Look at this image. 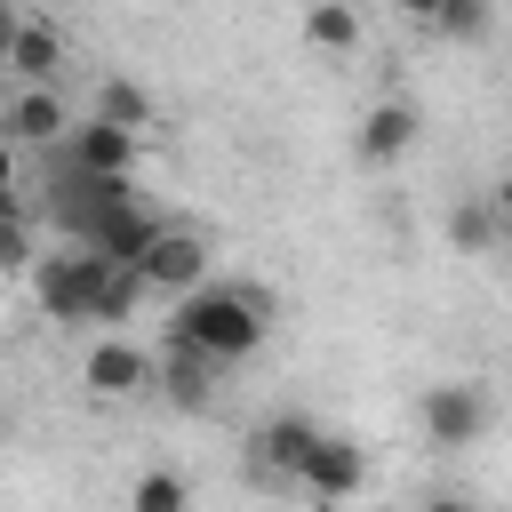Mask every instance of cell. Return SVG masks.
<instances>
[{
  "instance_id": "cell-1",
  "label": "cell",
  "mask_w": 512,
  "mask_h": 512,
  "mask_svg": "<svg viewBox=\"0 0 512 512\" xmlns=\"http://www.w3.org/2000/svg\"><path fill=\"white\" fill-rule=\"evenodd\" d=\"M272 304L256 296V288H184L176 296V336L184 344H200L208 360H248L256 344H264V320Z\"/></svg>"
},
{
  "instance_id": "cell-2",
  "label": "cell",
  "mask_w": 512,
  "mask_h": 512,
  "mask_svg": "<svg viewBox=\"0 0 512 512\" xmlns=\"http://www.w3.org/2000/svg\"><path fill=\"white\" fill-rule=\"evenodd\" d=\"M104 280H112V256H96V248L80 240L72 256H48V264L32 272V296H40V312H56V320H96Z\"/></svg>"
},
{
  "instance_id": "cell-3",
  "label": "cell",
  "mask_w": 512,
  "mask_h": 512,
  "mask_svg": "<svg viewBox=\"0 0 512 512\" xmlns=\"http://www.w3.org/2000/svg\"><path fill=\"white\" fill-rule=\"evenodd\" d=\"M152 232H160V224H152V208H144L136 192H120V200H104L72 240H88V248H96V256H112V264H136V256L152 248Z\"/></svg>"
},
{
  "instance_id": "cell-4",
  "label": "cell",
  "mask_w": 512,
  "mask_h": 512,
  "mask_svg": "<svg viewBox=\"0 0 512 512\" xmlns=\"http://www.w3.org/2000/svg\"><path fill=\"white\" fill-rule=\"evenodd\" d=\"M488 392L480 384H432L424 392V432H432V448H472L480 432H488Z\"/></svg>"
},
{
  "instance_id": "cell-5",
  "label": "cell",
  "mask_w": 512,
  "mask_h": 512,
  "mask_svg": "<svg viewBox=\"0 0 512 512\" xmlns=\"http://www.w3.org/2000/svg\"><path fill=\"white\" fill-rule=\"evenodd\" d=\"M64 160H80V168H96V176H136V128L128 120H72V136H64Z\"/></svg>"
},
{
  "instance_id": "cell-6",
  "label": "cell",
  "mask_w": 512,
  "mask_h": 512,
  "mask_svg": "<svg viewBox=\"0 0 512 512\" xmlns=\"http://www.w3.org/2000/svg\"><path fill=\"white\" fill-rule=\"evenodd\" d=\"M136 264H144V280H152L160 296H184V288H200V272H208V240H200V232H168V224H160V232H152V248H144Z\"/></svg>"
},
{
  "instance_id": "cell-7",
  "label": "cell",
  "mask_w": 512,
  "mask_h": 512,
  "mask_svg": "<svg viewBox=\"0 0 512 512\" xmlns=\"http://www.w3.org/2000/svg\"><path fill=\"white\" fill-rule=\"evenodd\" d=\"M80 376H88V392H96V400H136L144 384H160V368H152L128 336H104V344L88 352V368H80Z\"/></svg>"
},
{
  "instance_id": "cell-8",
  "label": "cell",
  "mask_w": 512,
  "mask_h": 512,
  "mask_svg": "<svg viewBox=\"0 0 512 512\" xmlns=\"http://www.w3.org/2000/svg\"><path fill=\"white\" fill-rule=\"evenodd\" d=\"M296 488H304V496H320V504H336V496H360V488H368V456H360L352 440H328V432H320V448L304 456Z\"/></svg>"
},
{
  "instance_id": "cell-9",
  "label": "cell",
  "mask_w": 512,
  "mask_h": 512,
  "mask_svg": "<svg viewBox=\"0 0 512 512\" xmlns=\"http://www.w3.org/2000/svg\"><path fill=\"white\" fill-rule=\"evenodd\" d=\"M0 128H8V144H56V136H72V112H64V96H56L48 80H32V88L0 112Z\"/></svg>"
},
{
  "instance_id": "cell-10",
  "label": "cell",
  "mask_w": 512,
  "mask_h": 512,
  "mask_svg": "<svg viewBox=\"0 0 512 512\" xmlns=\"http://www.w3.org/2000/svg\"><path fill=\"white\" fill-rule=\"evenodd\" d=\"M312 448H320V424H312V416H272V424L256 432V472H272V480H296Z\"/></svg>"
},
{
  "instance_id": "cell-11",
  "label": "cell",
  "mask_w": 512,
  "mask_h": 512,
  "mask_svg": "<svg viewBox=\"0 0 512 512\" xmlns=\"http://www.w3.org/2000/svg\"><path fill=\"white\" fill-rule=\"evenodd\" d=\"M408 144H416V104H400V96L368 104V120H360V160H368V168H392Z\"/></svg>"
},
{
  "instance_id": "cell-12",
  "label": "cell",
  "mask_w": 512,
  "mask_h": 512,
  "mask_svg": "<svg viewBox=\"0 0 512 512\" xmlns=\"http://www.w3.org/2000/svg\"><path fill=\"white\" fill-rule=\"evenodd\" d=\"M208 368H216V360H208L200 344H184V336H176V352L160 360V384H168V400H176V408H200V400L216 392V384H208Z\"/></svg>"
},
{
  "instance_id": "cell-13",
  "label": "cell",
  "mask_w": 512,
  "mask_h": 512,
  "mask_svg": "<svg viewBox=\"0 0 512 512\" xmlns=\"http://www.w3.org/2000/svg\"><path fill=\"white\" fill-rule=\"evenodd\" d=\"M304 40L328 48V56H352V48H360V8H352V0H312V8H304Z\"/></svg>"
},
{
  "instance_id": "cell-14",
  "label": "cell",
  "mask_w": 512,
  "mask_h": 512,
  "mask_svg": "<svg viewBox=\"0 0 512 512\" xmlns=\"http://www.w3.org/2000/svg\"><path fill=\"white\" fill-rule=\"evenodd\" d=\"M8 72H16V80H56V72H64V40H56L48 24H24L16 48H8Z\"/></svg>"
},
{
  "instance_id": "cell-15",
  "label": "cell",
  "mask_w": 512,
  "mask_h": 512,
  "mask_svg": "<svg viewBox=\"0 0 512 512\" xmlns=\"http://www.w3.org/2000/svg\"><path fill=\"white\" fill-rule=\"evenodd\" d=\"M96 112H104V120H128V128H152V96H144L136 80H104V88H96Z\"/></svg>"
},
{
  "instance_id": "cell-16",
  "label": "cell",
  "mask_w": 512,
  "mask_h": 512,
  "mask_svg": "<svg viewBox=\"0 0 512 512\" xmlns=\"http://www.w3.org/2000/svg\"><path fill=\"white\" fill-rule=\"evenodd\" d=\"M184 496H192V488H184L176 472H144V480L128 488V512H176Z\"/></svg>"
},
{
  "instance_id": "cell-17",
  "label": "cell",
  "mask_w": 512,
  "mask_h": 512,
  "mask_svg": "<svg viewBox=\"0 0 512 512\" xmlns=\"http://www.w3.org/2000/svg\"><path fill=\"white\" fill-rule=\"evenodd\" d=\"M432 24H440L448 40H480V32H488V0H440Z\"/></svg>"
},
{
  "instance_id": "cell-18",
  "label": "cell",
  "mask_w": 512,
  "mask_h": 512,
  "mask_svg": "<svg viewBox=\"0 0 512 512\" xmlns=\"http://www.w3.org/2000/svg\"><path fill=\"white\" fill-rule=\"evenodd\" d=\"M496 240V216L488 208H456V248H488Z\"/></svg>"
},
{
  "instance_id": "cell-19",
  "label": "cell",
  "mask_w": 512,
  "mask_h": 512,
  "mask_svg": "<svg viewBox=\"0 0 512 512\" xmlns=\"http://www.w3.org/2000/svg\"><path fill=\"white\" fill-rule=\"evenodd\" d=\"M24 256H32V248H24V224H16V216H0V272H16Z\"/></svg>"
},
{
  "instance_id": "cell-20",
  "label": "cell",
  "mask_w": 512,
  "mask_h": 512,
  "mask_svg": "<svg viewBox=\"0 0 512 512\" xmlns=\"http://www.w3.org/2000/svg\"><path fill=\"white\" fill-rule=\"evenodd\" d=\"M8 200H16V160H8V128H0V216H8Z\"/></svg>"
},
{
  "instance_id": "cell-21",
  "label": "cell",
  "mask_w": 512,
  "mask_h": 512,
  "mask_svg": "<svg viewBox=\"0 0 512 512\" xmlns=\"http://www.w3.org/2000/svg\"><path fill=\"white\" fill-rule=\"evenodd\" d=\"M16 32H24V16H16V8L0 0V64H8V48H16Z\"/></svg>"
},
{
  "instance_id": "cell-22",
  "label": "cell",
  "mask_w": 512,
  "mask_h": 512,
  "mask_svg": "<svg viewBox=\"0 0 512 512\" xmlns=\"http://www.w3.org/2000/svg\"><path fill=\"white\" fill-rule=\"evenodd\" d=\"M392 8H400V16H416V24H432V8H440V0H392Z\"/></svg>"
},
{
  "instance_id": "cell-23",
  "label": "cell",
  "mask_w": 512,
  "mask_h": 512,
  "mask_svg": "<svg viewBox=\"0 0 512 512\" xmlns=\"http://www.w3.org/2000/svg\"><path fill=\"white\" fill-rule=\"evenodd\" d=\"M496 216H504V224H512V176H504V184H496Z\"/></svg>"
}]
</instances>
